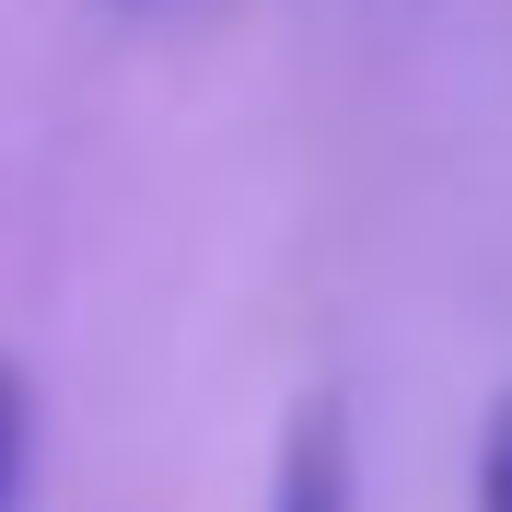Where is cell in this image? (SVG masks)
I'll list each match as a JSON object with an SVG mask.
<instances>
[{"label":"cell","instance_id":"1","mask_svg":"<svg viewBox=\"0 0 512 512\" xmlns=\"http://www.w3.org/2000/svg\"><path fill=\"white\" fill-rule=\"evenodd\" d=\"M361 501V454H350V408L303 396L280 419V466H268V512H350Z\"/></svg>","mask_w":512,"mask_h":512},{"label":"cell","instance_id":"2","mask_svg":"<svg viewBox=\"0 0 512 512\" xmlns=\"http://www.w3.org/2000/svg\"><path fill=\"white\" fill-rule=\"evenodd\" d=\"M24 466H35V384L24 361H0V512L24 501Z\"/></svg>","mask_w":512,"mask_h":512},{"label":"cell","instance_id":"3","mask_svg":"<svg viewBox=\"0 0 512 512\" xmlns=\"http://www.w3.org/2000/svg\"><path fill=\"white\" fill-rule=\"evenodd\" d=\"M478 512H512V396L489 408V431H478Z\"/></svg>","mask_w":512,"mask_h":512}]
</instances>
